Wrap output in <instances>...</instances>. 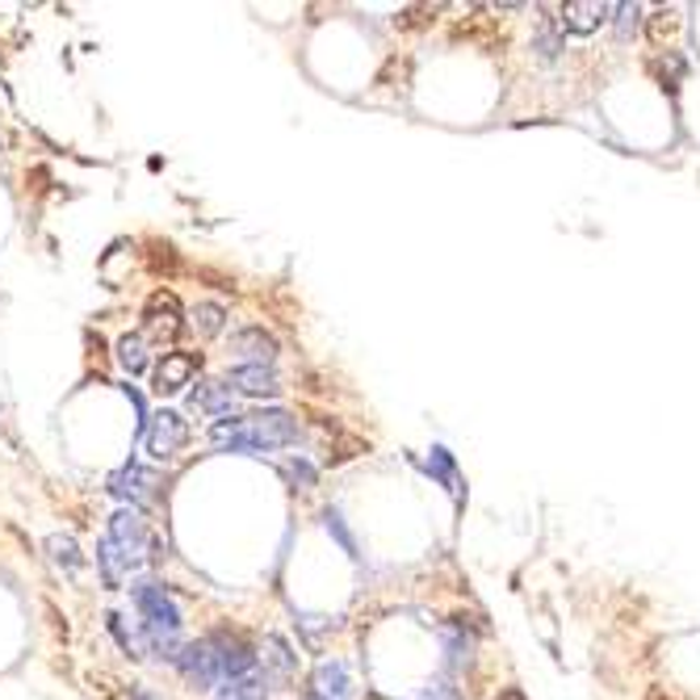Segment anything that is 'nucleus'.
<instances>
[{"instance_id": "nucleus-6", "label": "nucleus", "mask_w": 700, "mask_h": 700, "mask_svg": "<svg viewBox=\"0 0 700 700\" xmlns=\"http://www.w3.org/2000/svg\"><path fill=\"white\" fill-rule=\"evenodd\" d=\"M206 642L215 650L222 679H243V675H252L256 654H252V647H248V638H243L240 629H227V625H222L215 633H206Z\"/></svg>"}, {"instance_id": "nucleus-9", "label": "nucleus", "mask_w": 700, "mask_h": 700, "mask_svg": "<svg viewBox=\"0 0 700 700\" xmlns=\"http://www.w3.org/2000/svg\"><path fill=\"white\" fill-rule=\"evenodd\" d=\"M202 370V352H164V361L156 365V395H177V390H185L189 382L197 377Z\"/></svg>"}, {"instance_id": "nucleus-23", "label": "nucleus", "mask_w": 700, "mask_h": 700, "mask_svg": "<svg viewBox=\"0 0 700 700\" xmlns=\"http://www.w3.org/2000/svg\"><path fill=\"white\" fill-rule=\"evenodd\" d=\"M429 470H432V474H436V479H445V483H449V491H454V495H461L458 474H454V458H449V454H445V449H432Z\"/></svg>"}, {"instance_id": "nucleus-4", "label": "nucleus", "mask_w": 700, "mask_h": 700, "mask_svg": "<svg viewBox=\"0 0 700 700\" xmlns=\"http://www.w3.org/2000/svg\"><path fill=\"white\" fill-rule=\"evenodd\" d=\"M181 331H185V319H181V302H177V294L156 290V294L147 298V306H143V336H147L152 349H156V345H177Z\"/></svg>"}, {"instance_id": "nucleus-3", "label": "nucleus", "mask_w": 700, "mask_h": 700, "mask_svg": "<svg viewBox=\"0 0 700 700\" xmlns=\"http://www.w3.org/2000/svg\"><path fill=\"white\" fill-rule=\"evenodd\" d=\"M131 600L143 617V647L160 659H177L181 654V608L168 595V588L156 579H143L131 588Z\"/></svg>"}, {"instance_id": "nucleus-21", "label": "nucleus", "mask_w": 700, "mask_h": 700, "mask_svg": "<svg viewBox=\"0 0 700 700\" xmlns=\"http://www.w3.org/2000/svg\"><path fill=\"white\" fill-rule=\"evenodd\" d=\"M47 550H51V558L59 566H68V570H81L84 566V558H81V545H76V541L72 538H59V533H55L51 541H47Z\"/></svg>"}, {"instance_id": "nucleus-10", "label": "nucleus", "mask_w": 700, "mask_h": 700, "mask_svg": "<svg viewBox=\"0 0 700 700\" xmlns=\"http://www.w3.org/2000/svg\"><path fill=\"white\" fill-rule=\"evenodd\" d=\"M563 17V29H570V34H595V29L608 22V4H600V0H566L563 9H558Z\"/></svg>"}, {"instance_id": "nucleus-26", "label": "nucleus", "mask_w": 700, "mask_h": 700, "mask_svg": "<svg viewBox=\"0 0 700 700\" xmlns=\"http://www.w3.org/2000/svg\"><path fill=\"white\" fill-rule=\"evenodd\" d=\"M533 47H538V51H541V59H554V55L563 51V43H558V34H554V29H550V26H541V29H538V43H533Z\"/></svg>"}, {"instance_id": "nucleus-7", "label": "nucleus", "mask_w": 700, "mask_h": 700, "mask_svg": "<svg viewBox=\"0 0 700 700\" xmlns=\"http://www.w3.org/2000/svg\"><path fill=\"white\" fill-rule=\"evenodd\" d=\"M172 663L181 667V675H185L197 692H210L218 679H222L215 650H210V642H206V638H202V642H189V647H181V654H177Z\"/></svg>"}, {"instance_id": "nucleus-30", "label": "nucleus", "mask_w": 700, "mask_h": 700, "mask_svg": "<svg viewBox=\"0 0 700 700\" xmlns=\"http://www.w3.org/2000/svg\"><path fill=\"white\" fill-rule=\"evenodd\" d=\"M499 700H524V692H520V688H508V692H499Z\"/></svg>"}, {"instance_id": "nucleus-27", "label": "nucleus", "mask_w": 700, "mask_h": 700, "mask_svg": "<svg viewBox=\"0 0 700 700\" xmlns=\"http://www.w3.org/2000/svg\"><path fill=\"white\" fill-rule=\"evenodd\" d=\"M617 13H620V22H617L620 34H629V29L638 26V17H642V9H638V4H620Z\"/></svg>"}, {"instance_id": "nucleus-2", "label": "nucleus", "mask_w": 700, "mask_h": 700, "mask_svg": "<svg viewBox=\"0 0 700 700\" xmlns=\"http://www.w3.org/2000/svg\"><path fill=\"white\" fill-rule=\"evenodd\" d=\"M156 550H160V541H156L152 524L143 520L138 508L113 512L109 516V533L101 538V545H97V563L106 570V583L109 588H118V579L131 575V570H138Z\"/></svg>"}, {"instance_id": "nucleus-14", "label": "nucleus", "mask_w": 700, "mask_h": 700, "mask_svg": "<svg viewBox=\"0 0 700 700\" xmlns=\"http://www.w3.org/2000/svg\"><path fill=\"white\" fill-rule=\"evenodd\" d=\"M227 386H236L243 395H277V390H281L273 365H240V370H231Z\"/></svg>"}, {"instance_id": "nucleus-13", "label": "nucleus", "mask_w": 700, "mask_h": 700, "mask_svg": "<svg viewBox=\"0 0 700 700\" xmlns=\"http://www.w3.org/2000/svg\"><path fill=\"white\" fill-rule=\"evenodd\" d=\"M231 349L243 357V365H273L277 340H273L265 327H243V331L231 336Z\"/></svg>"}, {"instance_id": "nucleus-25", "label": "nucleus", "mask_w": 700, "mask_h": 700, "mask_svg": "<svg viewBox=\"0 0 700 700\" xmlns=\"http://www.w3.org/2000/svg\"><path fill=\"white\" fill-rule=\"evenodd\" d=\"M324 524H327V533H336V541H340V545H345L349 554H357V545H352L349 529L340 524V512H331V508H327V512H324Z\"/></svg>"}, {"instance_id": "nucleus-5", "label": "nucleus", "mask_w": 700, "mask_h": 700, "mask_svg": "<svg viewBox=\"0 0 700 700\" xmlns=\"http://www.w3.org/2000/svg\"><path fill=\"white\" fill-rule=\"evenodd\" d=\"M143 445H147V454L156 461H172L177 454H185L189 424L177 411H156V415H147V424H143Z\"/></svg>"}, {"instance_id": "nucleus-18", "label": "nucleus", "mask_w": 700, "mask_h": 700, "mask_svg": "<svg viewBox=\"0 0 700 700\" xmlns=\"http://www.w3.org/2000/svg\"><path fill=\"white\" fill-rule=\"evenodd\" d=\"M650 76L663 84L667 93H675V88H679V81H684V59H679L675 51H663L659 59H654V63H650Z\"/></svg>"}, {"instance_id": "nucleus-31", "label": "nucleus", "mask_w": 700, "mask_h": 700, "mask_svg": "<svg viewBox=\"0 0 700 700\" xmlns=\"http://www.w3.org/2000/svg\"><path fill=\"white\" fill-rule=\"evenodd\" d=\"M131 700H156V697H152L147 688H131Z\"/></svg>"}, {"instance_id": "nucleus-12", "label": "nucleus", "mask_w": 700, "mask_h": 700, "mask_svg": "<svg viewBox=\"0 0 700 700\" xmlns=\"http://www.w3.org/2000/svg\"><path fill=\"white\" fill-rule=\"evenodd\" d=\"M189 407L193 411H202V415H210V420H227L231 411H236V390L227 386V382H202L193 395H189Z\"/></svg>"}, {"instance_id": "nucleus-19", "label": "nucleus", "mask_w": 700, "mask_h": 700, "mask_svg": "<svg viewBox=\"0 0 700 700\" xmlns=\"http://www.w3.org/2000/svg\"><path fill=\"white\" fill-rule=\"evenodd\" d=\"M189 319H193V327H197L202 336H218V331L227 327V311H222L218 302H197V306L189 311Z\"/></svg>"}, {"instance_id": "nucleus-8", "label": "nucleus", "mask_w": 700, "mask_h": 700, "mask_svg": "<svg viewBox=\"0 0 700 700\" xmlns=\"http://www.w3.org/2000/svg\"><path fill=\"white\" fill-rule=\"evenodd\" d=\"M156 486H160V474L147 470V466H138V461H131V466H122V470L109 479V495H118V499H126L131 508H138V504H152V499H156Z\"/></svg>"}, {"instance_id": "nucleus-1", "label": "nucleus", "mask_w": 700, "mask_h": 700, "mask_svg": "<svg viewBox=\"0 0 700 700\" xmlns=\"http://www.w3.org/2000/svg\"><path fill=\"white\" fill-rule=\"evenodd\" d=\"M298 440V420L290 411L273 407V411H256V415H231L218 420L210 429V445L222 454H269V449H286Z\"/></svg>"}, {"instance_id": "nucleus-20", "label": "nucleus", "mask_w": 700, "mask_h": 700, "mask_svg": "<svg viewBox=\"0 0 700 700\" xmlns=\"http://www.w3.org/2000/svg\"><path fill=\"white\" fill-rule=\"evenodd\" d=\"M265 667L277 675H294L298 659L290 654V647H286L281 638H265Z\"/></svg>"}, {"instance_id": "nucleus-24", "label": "nucleus", "mask_w": 700, "mask_h": 700, "mask_svg": "<svg viewBox=\"0 0 700 700\" xmlns=\"http://www.w3.org/2000/svg\"><path fill=\"white\" fill-rule=\"evenodd\" d=\"M365 449H370L365 440H357V436H345V440H336V445H327V461H331V466H340V461L357 458V454H365Z\"/></svg>"}, {"instance_id": "nucleus-16", "label": "nucleus", "mask_w": 700, "mask_h": 700, "mask_svg": "<svg viewBox=\"0 0 700 700\" xmlns=\"http://www.w3.org/2000/svg\"><path fill=\"white\" fill-rule=\"evenodd\" d=\"M147 361H152V340H147L143 331H126V336L118 340V365L135 377L147 370Z\"/></svg>"}, {"instance_id": "nucleus-28", "label": "nucleus", "mask_w": 700, "mask_h": 700, "mask_svg": "<svg viewBox=\"0 0 700 700\" xmlns=\"http://www.w3.org/2000/svg\"><path fill=\"white\" fill-rule=\"evenodd\" d=\"M424 700H458V692H454L449 684H429V692H424Z\"/></svg>"}, {"instance_id": "nucleus-22", "label": "nucleus", "mask_w": 700, "mask_h": 700, "mask_svg": "<svg viewBox=\"0 0 700 700\" xmlns=\"http://www.w3.org/2000/svg\"><path fill=\"white\" fill-rule=\"evenodd\" d=\"M281 470H286V479H290L298 491H311V486H315V466H311V461L290 458L286 466H281Z\"/></svg>"}, {"instance_id": "nucleus-11", "label": "nucleus", "mask_w": 700, "mask_h": 700, "mask_svg": "<svg viewBox=\"0 0 700 700\" xmlns=\"http://www.w3.org/2000/svg\"><path fill=\"white\" fill-rule=\"evenodd\" d=\"M311 688H315V700H352L349 663H340V659L319 663V667H315V679H311Z\"/></svg>"}, {"instance_id": "nucleus-15", "label": "nucleus", "mask_w": 700, "mask_h": 700, "mask_svg": "<svg viewBox=\"0 0 700 700\" xmlns=\"http://www.w3.org/2000/svg\"><path fill=\"white\" fill-rule=\"evenodd\" d=\"M454 38H470V43H479L483 51H499L504 47V34L499 26L491 22V17H466V22H454Z\"/></svg>"}, {"instance_id": "nucleus-29", "label": "nucleus", "mask_w": 700, "mask_h": 700, "mask_svg": "<svg viewBox=\"0 0 700 700\" xmlns=\"http://www.w3.org/2000/svg\"><path fill=\"white\" fill-rule=\"evenodd\" d=\"M647 700H679L672 688H647Z\"/></svg>"}, {"instance_id": "nucleus-17", "label": "nucleus", "mask_w": 700, "mask_h": 700, "mask_svg": "<svg viewBox=\"0 0 700 700\" xmlns=\"http://www.w3.org/2000/svg\"><path fill=\"white\" fill-rule=\"evenodd\" d=\"M684 26V17H679V9H659V13H650L647 17V38L654 47H667L675 34Z\"/></svg>"}]
</instances>
